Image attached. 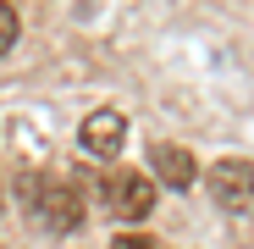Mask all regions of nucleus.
<instances>
[{
  "instance_id": "39448f33",
  "label": "nucleus",
  "mask_w": 254,
  "mask_h": 249,
  "mask_svg": "<svg viewBox=\"0 0 254 249\" xmlns=\"http://www.w3.org/2000/svg\"><path fill=\"white\" fill-rule=\"evenodd\" d=\"M149 172H155L166 188H193L199 161H193L183 144H149Z\"/></svg>"
},
{
  "instance_id": "f03ea898",
  "label": "nucleus",
  "mask_w": 254,
  "mask_h": 249,
  "mask_svg": "<svg viewBox=\"0 0 254 249\" xmlns=\"http://www.w3.org/2000/svg\"><path fill=\"white\" fill-rule=\"evenodd\" d=\"M204 188H210V199L221 205V211H232V216H254V161L249 155H227V161H216L204 172Z\"/></svg>"
},
{
  "instance_id": "7ed1b4c3",
  "label": "nucleus",
  "mask_w": 254,
  "mask_h": 249,
  "mask_svg": "<svg viewBox=\"0 0 254 249\" xmlns=\"http://www.w3.org/2000/svg\"><path fill=\"white\" fill-rule=\"evenodd\" d=\"M28 205H33V216L45 222L50 233H72L77 222H83V199H77V188L72 183H61V177H50V183H28Z\"/></svg>"
},
{
  "instance_id": "0eeeda50",
  "label": "nucleus",
  "mask_w": 254,
  "mask_h": 249,
  "mask_svg": "<svg viewBox=\"0 0 254 249\" xmlns=\"http://www.w3.org/2000/svg\"><path fill=\"white\" fill-rule=\"evenodd\" d=\"M111 249H160V238H149V233H116Z\"/></svg>"
},
{
  "instance_id": "20e7f679",
  "label": "nucleus",
  "mask_w": 254,
  "mask_h": 249,
  "mask_svg": "<svg viewBox=\"0 0 254 249\" xmlns=\"http://www.w3.org/2000/svg\"><path fill=\"white\" fill-rule=\"evenodd\" d=\"M77 139H83V150L89 155H116L122 150V139H127V116L122 111H89L83 116V128H77Z\"/></svg>"
},
{
  "instance_id": "423d86ee",
  "label": "nucleus",
  "mask_w": 254,
  "mask_h": 249,
  "mask_svg": "<svg viewBox=\"0 0 254 249\" xmlns=\"http://www.w3.org/2000/svg\"><path fill=\"white\" fill-rule=\"evenodd\" d=\"M11 45H17V11L6 6V0H0V56H6Z\"/></svg>"
},
{
  "instance_id": "f257e3e1",
  "label": "nucleus",
  "mask_w": 254,
  "mask_h": 249,
  "mask_svg": "<svg viewBox=\"0 0 254 249\" xmlns=\"http://www.w3.org/2000/svg\"><path fill=\"white\" fill-rule=\"evenodd\" d=\"M100 205L116 222H144L155 211V177L133 172V166H111V172L100 177Z\"/></svg>"
}]
</instances>
